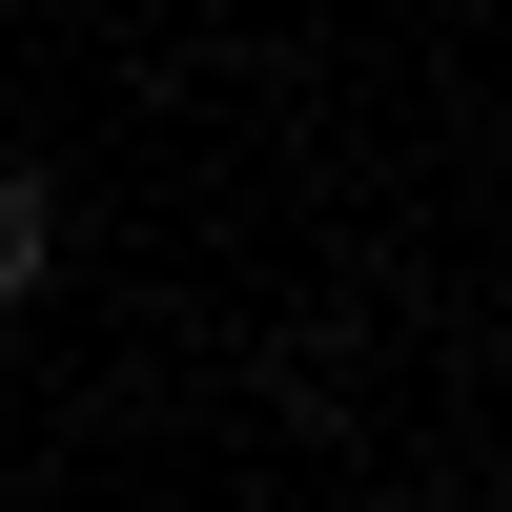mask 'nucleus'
<instances>
[{"label": "nucleus", "instance_id": "f257e3e1", "mask_svg": "<svg viewBox=\"0 0 512 512\" xmlns=\"http://www.w3.org/2000/svg\"><path fill=\"white\" fill-rule=\"evenodd\" d=\"M41 246H62V226H41V185H0V308L41 287Z\"/></svg>", "mask_w": 512, "mask_h": 512}]
</instances>
